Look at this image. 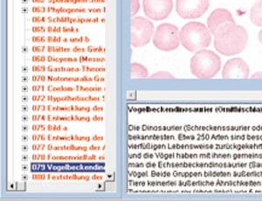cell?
Listing matches in <instances>:
<instances>
[{
	"label": "cell",
	"mask_w": 262,
	"mask_h": 201,
	"mask_svg": "<svg viewBox=\"0 0 262 201\" xmlns=\"http://www.w3.org/2000/svg\"><path fill=\"white\" fill-rule=\"evenodd\" d=\"M214 35V47L220 54L232 56L242 53L247 47L248 34L244 27L234 23L224 25Z\"/></svg>",
	"instance_id": "1"
},
{
	"label": "cell",
	"mask_w": 262,
	"mask_h": 201,
	"mask_svg": "<svg viewBox=\"0 0 262 201\" xmlns=\"http://www.w3.org/2000/svg\"><path fill=\"white\" fill-rule=\"evenodd\" d=\"M208 27L200 22H190L180 30V41L190 52H196L208 48L212 42V34Z\"/></svg>",
	"instance_id": "2"
},
{
	"label": "cell",
	"mask_w": 262,
	"mask_h": 201,
	"mask_svg": "<svg viewBox=\"0 0 262 201\" xmlns=\"http://www.w3.org/2000/svg\"><path fill=\"white\" fill-rule=\"evenodd\" d=\"M221 68V58L211 50L196 51L190 61L191 74L199 79L213 78L220 72Z\"/></svg>",
	"instance_id": "3"
},
{
	"label": "cell",
	"mask_w": 262,
	"mask_h": 201,
	"mask_svg": "<svg viewBox=\"0 0 262 201\" xmlns=\"http://www.w3.org/2000/svg\"><path fill=\"white\" fill-rule=\"evenodd\" d=\"M180 43V31L176 26L170 23L158 26L153 35V44L161 51H174Z\"/></svg>",
	"instance_id": "4"
},
{
	"label": "cell",
	"mask_w": 262,
	"mask_h": 201,
	"mask_svg": "<svg viewBox=\"0 0 262 201\" xmlns=\"http://www.w3.org/2000/svg\"><path fill=\"white\" fill-rule=\"evenodd\" d=\"M130 27L132 47L141 48L149 44L155 31L154 25L150 20L143 17H133Z\"/></svg>",
	"instance_id": "5"
},
{
	"label": "cell",
	"mask_w": 262,
	"mask_h": 201,
	"mask_svg": "<svg viewBox=\"0 0 262 201\" xmlns=\"http://www.w3.org/2000/svg\"><path fill=\"white\" fill-rule=\"evenodd\" d=\"M209 0H177L176 12L182 18H200L208 10Z\"/></svg>",
	"instance_id": "6"
},
{
	"label": "cell",
	"mask_w": 262,
	"mask_h": 201,
	"mask_svg": "<svg viewBox=\"0 0 262 201\" xmlns=\"http://www.w3.org/2000/svg\"><path fill=\"white\" fill-rule=\"evenodd\" d=\"M145 15L152 20L160 21L168 18L173 9L172 0H143Z\"/></svg>",
	"instance_id": "7"
},
{
	"label": "cell",
	"mask_w": 262,
	"mask_h": 201,
	"mask_svg": "<svg viewBox=\"0 0 262 201\" xmlns=\"http://www.w3.org/2000/svg\"><path fill=\"white\" fill-rule=\"evenodd\" d=\"M250 69L247 62L241 58H233L227 60L224 65L222 77L224 79H247Z\"/></svg>",
	"instance_id": "8"
},
{
	"label": "cell",
	"mask_w": 262,
	"mask_h": 201,
	"mask_svg": "<svg viewBox=\"0 0 262 201\" xmlns=\"http://www.w3.org/2000/svg\"><path fill=\"white\" fill-rule=\"evenodd\" d=\"M232 13L227 9H216L210 14L207 19V27L210 32L214 34L224 25L234 23Z\"/></svg>",
	"instance_id": "9"
},
{
	"label": "cell",
	"mask_w": 262,
	"mask_h": 201,
	"mask_svg": "<svg viewBox=\"0 0 262 201\" xmlns=\"http://www.w3.org/2000/svg\"><path fill=\"white\" fill-rule=\"evenodd\" d=\"M251 22L256 27H262V0L254 4L250 12Z\"/></svg>",
	"instance_id": "10"
},
{
	"label": "cell",
	"mask_w": 262,
	"mask_h": 201,
	"mask_svg": "<svg viewBox=\"0 0 262 201\" xmlns=\"http://www.w3.org/2000/svg\"><path fill=\"white\" fill-rule=\"evenodd\" d=\"M131 78L146 79L149 77V71L145 66L137 62L131 63Z\"/></svg>",
	"instance_id": "11"
},
{
	"label": "cell",
	"mask_w": 262,
	"mask_h": 201,
	"mask_svg": "<svg viewBox=\"0 0 262 201\" xmlns=\"http://www.w3.org/2000/svg\"><path fill=\"white\" fill-rule=\"evenodd\" d=\"M149 79H156V80H174V75L167 71H158L149 76Z\"/></svg>",
	"instance_id": "12"
},
{
	"label": "cell",
	"mask_w": 262,
	"mask_h": 201,
	"mask_svg": "<svg viewBox=\"0 0 262 201\" xmlns=\"http://www.w3.org/2000/svg\"><path fill=\"white\" fill-rule=\"evenodd\" d=\"M131 17L133 18L140 10L141 5L139 0H130Z\"/></svg>",
	"instance_id": "13"
},
{
	"label": "cell",
	"mask_w": 262,
	"mask_h": 201,
	"mask_svg": "<svg viewBox=\"0 0 262 201\" xmlns=\"http://www.w3.org/2000/svg\"><path fill=\"white\" fill-rule=\"evenodd\" d=\"M252 79H256V80H260V79H262V71H260V72H256L255 74H253V75H252V77H251Z\"/></svg>",
	"instance_id": "14"
},
{
	"label": "cell",
	"mask_w": 262,
	"mask_h": 201,
	"mask_svg": "<svg viewBox=\"0 0 262 201\" xmlns=\"http://www.w3.org/2000/svg\"><path fill=\"white\" fill-rule=\"evenodd\" d=\"M258 38H259V42H260V44L262 45V30H260V32H259Z\"/></svg>",
	"instance_id": "15"
}]
</instances>
